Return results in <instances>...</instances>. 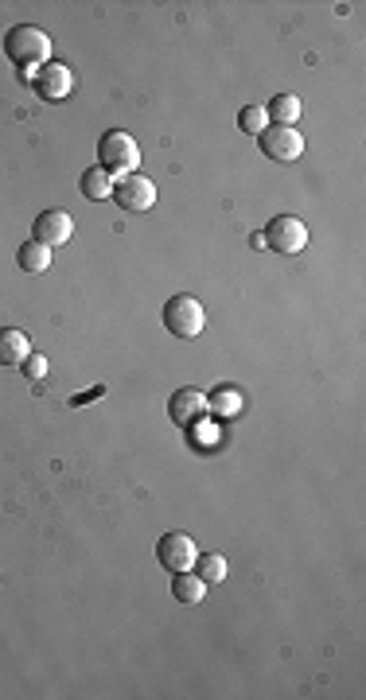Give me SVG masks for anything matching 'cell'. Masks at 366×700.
Returning a JSON list of instances; mask_svg holds the SVG:
<instances>
[{
    "label": "cell",
    "mask_w": 366,
    "mask_h": 700,
    "mask_svg": "<svg viewBox=\"0 0 366 700\" xmlns=\"http://www.w3.org/2000/svg\"><path fill=\"white\" fill-rule=\"evenodd\" d=\"M4 55H8L12 67L39 70L43 63H51V39L36 24H16L4 35Z\"/></svg>",
    "instance_id": "1"
},
{
    "label": "cell",
    "mask_w": 366,
    "mask_h": 700,
    "mask_svg": "<svg viewBox=\"0 0 366 700\" xmlns=\"http://www.w3.org/2000/svg\"><path fill=\"white\" fill-rule=\"evenodd\" d=\"M137 164H141V144L129 137L125 129H110V133H102L98 140V168L110 175H129L137 172Z\"/></svg>",
    "instance_id": "2"
},
{
    "label": "cell",
    "mask_w": 366,
    "mask_h": 700,
    "mask_svg": "<svg viewBox=\"0 0 366 700\" xmlns=\"http://www.w3.org/2000/svg\"><path fill=\"white\" fill-rule=\"evenodd\" d=\"M164 327L176 335V339H195V335H203V327H207V312H203V304L195 300V296H172L168 304H164Z\"/></svg>",
    "instance_id": "3"
},
{
    "label": "cell",
    "mask_w": 366,
    "mask_h": 700,
    "mask_svg": "<svg viewBox=\"0 0 366 700\" xmlns=\"http://www.w3.org/2000/svg\"><path fill=\"white\" fill-rule=\"evenodd\" d=\"M113 203L129 214H145V210L156 207V183L141 172H129L121 179H113Z\"/></svg>",
    "instance_id": "4"
},
{
    "label": "cell",
    "mask_w": 366,
    "mask_h": 700,
    "mask_svg": "<svg viewBox=\"0 0 366 700\" xmlns=\"http://www.w3.org/2000/svg\"><path fill=\"white\" fill-rule=\"evenodd\" d=\"M195 557H199L195 537L183 533V529H172V533H164V537L156 541V564L168 568L172 576H176V572H191V568H195Z\"/></svg>",
    "instance_id": "5"
},
{
    "label": "cell",
    "mask_w": 366,
    "mask_h": 700,
    "mask_svg": "<svg viewBox=\"0 0 366 700\" xmlns=\"http://www.w3.org/2000/svg\"><path fill=\"white\" fill-rule=\"evenodd\" d=\"M265 245L273 249V253H281V257H296L304 245H308V226L293 218V214H277L269 226H265Z\"/></svg>",
    "instance_id": "6"
},
{
    "label": "cell",
    "mask_w": 366,
    "mask_h": 700,
    "mask_svg": "<svg viewBox=\"0 0 366 700\" xmlns=\"http://www.w3.org/2000/svg\"><path fill=\"white\" fill-rule=\"evenodd\" d=\"M257 140H261L265 160H273V164H296L304 156V137L293 125H269Z\"/></svg>",
    "instance_id": "7"
},
{
    "label": "cell",
    "mask_w": 366,
    "mask_h": 700,
    "mask_svg": "<svg viewBox=\"0 0 366 700\" xmlns=\"http://www.w3.org/2000/svg\"><path fill=\"white\" fill-rule=\"evenodd\" d=\"M28 82L36 90V98H43V102H63L74 90V74L67 63H43Z\"/></svg>",
    "instance_id": "8"
},
{
    "label": "cell",
    "mask_w": 366,
    "mask_h": 700,
    "mask_svg": "<svg viewBox=\"0 0 366 700\" xmlns=\"http://www.w3.org/2000/svg\"><path fill=\"white\" fill-rule=\"evenodd\" d=\"M203 413H207V393L203 389H176L172 393V401H168V417L176 420L180 428H195L199 420H203Z\"/></svg>",
    "instance_id": "9"
},
{
    "label": "cell",
    "mask_w": 366,
    "mask_h": 700,
    "mask_svg": "<svg viewBox=\"0 0 366 700\" xmlns=\"http://www.w3.org/2000/svg\"><path fill=\"white\" fill-rule=\"evenodd\" d=\"M74 234V218L67 210H43L36 214V226H32V238L43 242L47 249H55V245H63L67 238Z\"/></svg>",
    "instance_id": "10"
},
{
    "label": "cell",
    "mask_w": 366,
    "mask_h": 700,
    "mask_svg": "<svg viewBox=\"0 0 366 700\" xmlns=\"http://www.w3.org/2000/svg\"><path fill=\"white\" fill-rule=\"evenodd\" d=\"M32 354V339L16 327L0 331V366H24V358Z\"/></svg>",
    "instance_id": "11"
},
{
    "label": "cell",
    "mask_w": 366,
    "mask_h": 700,
    "mask_svg": "<svg viewBox=\"0 0 366 700\" xmlns=\"http://www.w3.org/2000/svg\"><path fill=\"white\" fill-rule=\"evenodd\" d=\"M207 409L222 420H234L246 409V397H242V389H234V385H219V389L207 397Z\"/></svg>",
    "instance_id": "12"
},
{
    "label": "cell",
    "mask_w": 366,
    "mask_h": 700,
    "mask_svg": "<svg viewBox=\"0 0 366 700\" xmlns=\"http://www.w3.org/2000/svg\"><path fill=\"white\" fill-rule=\"evenodd\" d=\"M16 265L24 269V273H47L51 269V249L36 238H28V242L16 249Z\"/></svg>",
    "instance_id": "13"
},
{
    "label": "cell",
    "mask_w": 366,
    "mask_h": 700,
    "mask_svg": "<svg viewBox=\"0 0 366 700\" xmlns=\"http://www.w3.org/2000/svg\"><path fill=\"white\" fill-rule=\"evenodd\" d=\"M300 113H304V105H300V98H296V94H277L273 102L265 105V117H269L273 125H293V129H296Z\"/></svg>",
    "instance_id": "14"
},
{
    "label": "cell",
    "mask_w": 366,
    "mask_h": 700,
    "mask_svg": "<svg viewBox=\"0 0 366 700\" xmlns=\"http://www.w3.org/2000/svg\"><path fill=\"white\" fill-rule=\"evenodd\" d=\"M172 595H176L180 603H203L207 584H203L195 572H176V576H172Z\"/></svg>",
    "instance_id": "15"
},
{
    "label": "cell",
    "mask_w": 366,
    "mask_h": 700,
    "mask_svg": "<svg viewBox=\"0 0 366 700\" xmlns=\"http://www.w3.org/2000/svg\"><path fill=\"white\" fill-rule=\"evenodd\" d=\"M78 183H82V195H86L90 203H98V199H110V195H113V179L102 172V168H86Z\"/></svg>",
    "instance_id": "16"
},
{
    "label": "cell",
    "mask_w": 366,
    "mask_h": 700,
    "mask_svg": "<svg viewBox=\"0 0 366 700\" xmlns=\"http://www.w3.org/2000/svg\"><path fill=\"white\" fill-rule=\"evenodd\" d=\"M195 568H199L195 576H199L203 584H222V580H226V560H222L219 553H199V557H195Z\"/></svg>",
    "instance_id": "17"
},
{
    "label": "cell",
    "mask_w": 366,
    "mask_h": 700,
    "mask_svg": "<svg viewBox=\"0 0 366 700\" xmlns=\"http://www.w3.org/2000/svg\"><path fill=\"white\" fill-rule=\"evenodd\" d=\"M238 129L250 133V137H261L269 129V117H265V105H242L238 109Z\"/></svg>",
    "instance_id": "18"
},
{
    "label": "cell",
    "mask_w": 366,
    "mask_h": 700,
    "mask_svg": "<svg viewBox=\"0 0 366 700\" xmlns=\"http://www.w3.org/2000/svg\"><path fill=\"white\" fill-rule=\"evenodd\" d=\"M24 374H28V382H43V378H47V358H43L39 350H32V354L24 358Z\"/></svg>",
    "instance_id": "19"
}]
</instances>
